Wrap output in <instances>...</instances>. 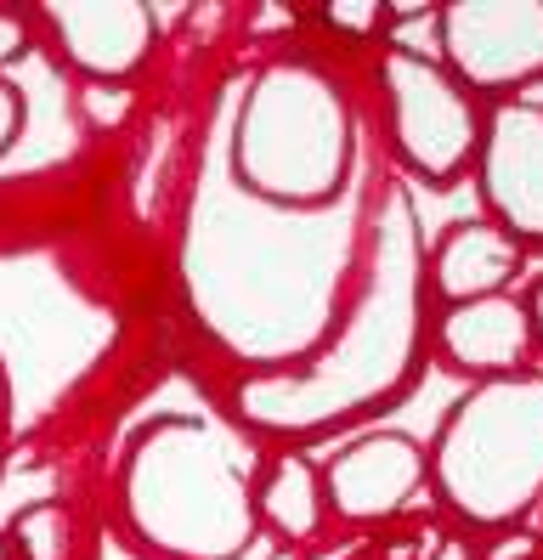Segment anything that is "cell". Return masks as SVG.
Returning <instances> with one entry per match:
<instances>
[{
	"label": "cell",
	"mask_w": 543,
	"mask_h": 560,
	"mask_svg": "<svg viewBox=\"0 0 543 560\" xmlns=\"http://www.w3.org/2000/svg\"><path fill=\"white\" fill-rule=\"evenodd\" d=\"M385 85H391V125H396L402 159L425 176H453L470 153L464 91L441 69H430L425 57H391Z\"/></svg>",
	"instance_id": "obj_1"
},
{
	"label": "cell",
	"mask_w": 543,
	"mask_h": 560,
	"mask_svg": "<svg viewBox=\"0 0 543 560\" xmlns=\"http://www.w3.org/2000/svg\"><path fill=\"white\" fill-rule=\"evenodd\" d=\"M425 481V458L407 436H368L351 453L334 458L323 481V499L351 521H385L402 510V499Z\"/></svg>",
	"instance_id": "obj_2"
},
{
	"label": "cell",
	"mask_w": 543,
	"mask_h": 560,
	"mask_svg": "<svg viewBox=\"0 0 543 560\" xmlns=\"http://www.w3.org/2000/svg\"><path fill=\"white\" fill-rule=\"evenodd\" d=\"M51 28L91 74H125L153 40V18L142 7H51Z\"/></svg>",
	"instance_id": "obj_3"
},
{
	"label": "cell",
	"mask_w": 543,
	"mask_h": 560,
	"mask_svg": "<svg viewBox=\"0 0 543 560\" xmlns=\"http://www.w3.org/2000/svg\"><path fill=\"white\" fill-rule=\"evenodd\" d=\"M441 346H448L453 362L464 369H521L527 351H532V323L516 301H504V294H487V301H470L448 317L441 328Z\"/></svg>",
	"instance_id": "obj_4"
},
{
	"label": "cell",
	"mask_w": 543,
	"mask_h": 560,
	"mask_svg": "<svg viewBox=\"0 0 543 560\" xmlns=\"http://www.w3.org/2000/svg\"><path fill=\"white\" fill-rule=\"evenodd\" d=\"M516 267H521V249L504 233H493V226H482V221H464L436 249V289L448 294V301L470 306V301L498 294L509 278H516Z\"/></svg>",
	"instance_id": "obj_5"
},
{
	"label": "cell",
	"mask_w": 543,
	"mask_h": 560,
	"mask_svg": "<svg viewBox=\"0 0 543 560\" xmlns=\"http://www.w3.org/2000/svg\"><path fill=\"white\" fill-rule=\"evenodd\" d=\"M261 510H266V521L278 526L284 538H312L317 521H323V481H317V470L305 465L300 453H284L278 465H272V476L261 481Z\"/></svg>",
	"instance_id": "obj_6"
},
{
	"label": "cell",
	"mask_w": 543,
	"mask_h": 560,
	"mask_svg": "<svg viewBox=\"0 0 543 560\" xmlns=\"http://www.w3.org/2000/svg\"><path fill=\"white\" fill-rule=\"evenodd\" d=\"M12 544L28 555V560H62L68 555V515L57 504H34L18 515L12 526Z\"/></svg>",
	"instance_id": "obj_7"
},
{
	"label": "cell",
	"mask_w": 543,
	"mask_h": 560,
	"mask_svg": "<svg viewBox=\"0 0 543 560\" xmlns=\"http://www.w3.org/2000/svg\"><path fill=\"white\" fill-rule=\"evenodd\" d=\"M323 23L339 28V35H373L385 23V12L373 0H334V7H323Z\"/></svg>",
	"instance_id": "obj_8"
},
{
	"label": "cell",
	"mask_w": 543,
	"mask_h": 560,
	"mask_svg": "<svg viewBox=\"0 0 543 560\" xmlns=\"http://www.w3.org/2000/svg\"><path fill=\"white\" fill-rule=\"evenodd\" d=\"M80 108H85L91 125L108 130V125H119V119L130 114V91H125V85H91V91L80 96Z\"/></svg>",
	"instance_id": "obj_9"
},
{
	"label": "cell",
	"mask_w": 543,
	"mask_h": 560,
	"mask_svg": "<svg viewBox=\"0 0 543 560\" xmlns=\"http://www.w3.org/2000/svg\"><path fill=\"white\" fill-rule=\"evenodd\" d=\"M532 555H538V538L532 533H504L482 560H532Z\"/></svg>",
	"instance_id": "obj_10"
},
{
	"label": "cell",
	"mask_w": 543,
	"mask_h": 560,
	"mask_svg": "<svg viewBox=\"0 0 543 560\" xmlns=\"http://www.w3.org/2000/svg\"><path fill=\"white\" fill-rule=\"evenodd\" d=\"M373 560H419V538H407V533L402 538H385Z\"/></svg>",
	"instance_id": "obj_11"
},
{
	"label": "cell",
	"mask_w": 543,
	"mask_h": 560,
	"mask_svg": "<svg viewBox=\"0 0 543 560\" xmlns=\"http://www.w3.org/2000/svg\"><path fill=\"white\" fill-rule=\"evenodd\" d=\"M430 560H475V555H470V544L448 538V544H436V555H430Z\"/></svg>",
	"instance_id": "obj_12"
},
{
	"label": "cell",
	"mask_w": 543,
	"mask_h": 560,
	"mask_svg": "<svg viewBox=\"0 0 543 560\" xmlns=\"http://www.w3.org/2000/svg\"><path fill=\"white\" fill-rule=\"evenodd\" d=\"M18 40H23V35H18V23H12V18H0V57H12Z\"/></svg>",
	"instance_id": "obj_13"
},
{
	"label": "cell",
	"mask_w": 543,
	"mask_h": 560,
	"mask_svg": "<svg viewBox=\"0 0 543 560\" xmlns=\"http://www.w3.org/2000/svg\"><path fill=\"white\" fill-rule=\"evenodd\" d=\"M532 340H543V283L532 289Z\"/></svg>",
	"instance_id": "obj_14"
},
{
	"label": "cell",
	"mask_w": 543,
	"mask_h": 560,
	"mask_svg": "<svg viewBox=\"0 0 543 560\" xmlns=\"http://www.w3.org/2000/svg\"><path fill=\"white\" fill-rule=\"evenodd\" d=\"M521 103H527V108H543V74H538V80L521 91Z\"/></svg>",
	"instance_id": "obj_15"
},
{
	"label": "cell",
	"mask_w": 543,
	"mask_h": 560,
	"mask_svg": "<svg viewBox=\"0 0 543 560\" xmlns=\"http://www.w3.org/2000/svg\"><path fill=\"white\" fill-rule=\"evenodd\" d=\"M317 560H357V544H334V549L317 555Z\"/></svg>",
	"instance_id": "obj_16"
}]
</instances>
